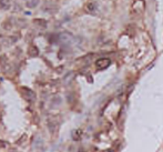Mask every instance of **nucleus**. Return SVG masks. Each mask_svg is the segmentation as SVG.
I'll list each match as a JSON object with an SVG mask.
<instances>
[{
	"instance_id": "obj_1",
	"label": "nucleus",
	"mask_w": 163,
	"mask_h": 152,
	"mask_svg": "<svg viewBox=\"0 0 163 152\" xmlns=\"http://www.w3.org/2000/svg\"><path fill=\"white\" fill-rule=\"evenodd\" d=\"M110 65H111V60L108 58H100L95 61V67L100 70L106 69Z\"/></svg>"
},
{
	"instance_id": "obj_2",
	"label": "nucleus",
	"mask_w": 163,
	"mask_h": 152,
	"mask_svg": "<svg viewBox=\"0 0 163 152\" xmlns=\"http://www.w3.org/2000/svg\"><path fill=\"white\" fill-rule=\"evenodd\" d=\"M22 93L25 95V98L28 100V101H35V94L33 91H31L28 88H22Z\"/></svg>"
},
{
	"instance_id": "obj_3",
	"label": "nucleus",
	"mask_w": 163,
	"mask_h": 152,
	"mask_svg": "<svg viewBox=\"0 0 163 152\" xmlns=\"http://www.w3.org/2000/svg\"><path fill=\"white\" fill-rule=\"evenodd\" d=\"M60 40H61L62 42H64V44H68V42H70V41L73 40V38H72V36L69 35V33H62V35L60 36Z\"/></svg>"
},
{
	"instance_id": "obj_4",
	"label": "nucleus",
	"mask_w": 163,
	"mask_h": 152,
	"mask_svg": "<svg viewBox=\"0 0 163 152\" xmlns=\"http://www.w3.org/2000/svg\"><path fill=\"white\" fill-rule=\"evenodd\" d=\"M87 9H88V11H89V12L94 14V12L98 10V7H97V5H95L94 2H89V3H88V6H87Z\"/></svg>"
},
{
	"instance_id": "obj_5",
	"label": "nucleus",
	"mask_w": 163,
	"mask_h": 152,
	"mask_svg": "<svg viewBox=\"0 0 163 152\" xmlns=\"http://www.w3.org/2000/svg\"><path fill=\"white\" fill-rule=\"evenodd\" d=\"M10 6L9 0H0V8L1 9H8Z\"/></svg>"
},
{
	"instance_id": "obj_6",
	"label": "nucleus",
	"mask_w": 163,
	"mask_h": 152,
	"mask_svg": "<svg viewBox=\"0 0 163 152\" xmlns=\"http://www.w3.org/2000/svg\"><path fill=\"white\" fill-rule=\"evenodd\" d=\"M81 134H82V133H81V130H76L72 133V137H73L74 140H79V139L81 138Z\"/></svg>"
},
{
	"instance_id": "obj_7",
	"label": "nucleus",
	"mask_w": 163,
	"mask_h": 152,
	"mask_svg": "<svg viewBox=\"0 0 163 152\" xmlns=\"http://www.w3.org/2000/svg\"><path fill=\"white\" fill-rule=\"evenodd\" d=\"M38 2H39V0H29V1H28V7H30V8L35 7V6L38 5Z\"/></svg>"
}]
</instances>
